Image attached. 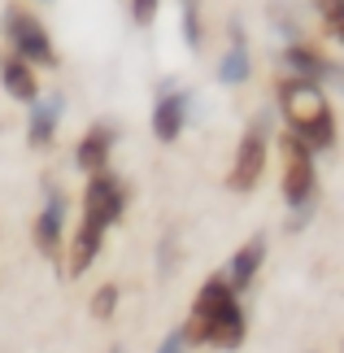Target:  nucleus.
<instances>
[{"label":"nucleus","mask_w":344,"mask_h":353,"mask_svg":"<svg viewBox=\"0 0 344 353\" xmlns=\"http://www.w3.org/2000/svg\"><path fill=\"white\" fill-rule=\"evenodd\" d=\"M249 319L236 301V288L227 279H205V288L192 301V323L183 327V341L192 345H214V349H240Z\"/></svg>","instance_id":"nucleus-1"},{"label":"nucleus","mask_w":344,"mask_h":353,"mask_svg":"<svg viewBox=\"0 0 344 353\" xmlns=\"http://www.w3.org/2000/svg\"><path fill=\"white\" fill-rule=\"evenodd\" d=\"M279 110L287 118L292 135H301L310 148H332L336 144V114L327 105L323 88L314 79H283L279 83Z\"/></svg>","instance_id":"nucleus-2"},{"label":"nucleus","mask_w":344,"mask_h":353,"mask_svg":"<svg viewBox=\"0 0 344 353\" xmlns=\"http://www.w3.org/2000/svg\"><path fill=\"white\" fill-rule=\"evenodd\" d=\"M5 39L13 44V57H22L31 65H57L52 39H48L44 22H39L31 9H18V5L5 9Z\"/></svg>","instance_id":"nucleus-3"},{"label":"nucleus","mask_w":344,"mask_h":353,"mask_svg":"<svg viewBox=\"0 0 344 353\" xmlns=\"http://www.w3.org/2000/svg\"><path fill=\"white\" fill-rule=\"evenodd\" d=\"M122 210H127V183H122L109 166H105V170H96V174H88L83 223H92V227H101V232H109V227L122 219Z\"/></svg>","instance_id":"nucleus-4"},{"label":"nucleus","mask_w":344,"mask_h":353,"mask_svg":"<svg viewBox=\"0 0 344 353\" xmlns=\"http://www.w3.org/2000/svg\"><path fill=\"white\" fill-rule=\"evenodd\" d=\"M287 148V170H283V201L292 210H310L314 192H318V170H314V148L301 140V135L287 131L283 135Z\"/></svg>","instance_id":"nucleus-5"},{"label":"nucleus","mask_w":344,"mask_h":353,"mask_svg":"<svg viewBox=\"0 0 344 353\" xmlns=\"http://www.w3.org/2000/svg\"><path fill=\"white\" fill-rule=\"evenodd\" d=\"M261 170H266V135L249 131L236 148V161H231V174H227V188L231 192H253L261 183Z\"/></svg>","instance_id":"nucleus-6"},{"label":"nucleus","mask_w":344,"mask_h":353,"mask_svg":"<svg viewBox=\"0 0 344 353\" xmlns=\"http://www.w3.org/2000/svg\"><path fill=\"white\" fill-rule=\"evenodd\" d=\"M65 192L61 188H48V201H44V214L35 223V240H39V253L44 257H57L61 253V240H65Z\"/></svg>","instance_id":"nucleus-7"},{"label":"nucleus","mask_w":344,"mask_h":353,"mask_svg":"<svg viewBox=\"0 0 344 353\" xmlns=\"http://www.w3.org/2000/svg\"><path fill=\"white\" fill-rule=\"evenodd\" d=\"M183 122H188V97L183 92H161L157 105H153V135L161 144H170L179 140V131H183Z\"/></svg>","instance_id":"nucleus-8"},{"label":"nucleus","mask_w":344,"mask_h":353,"mask_svg":"<svg viewBox=\"0 0 344 353\" xmlns=\"http://www.w3.org/2000/svg\"><path fill=\"white\" fill-rule=\"evenodd\" d=\"M109 153H114V127H88V135L79 140L74 148V166L83 170V174H96V170H105L109 166Z\"/></svg>","instance_id":"nucleus-9"},{"label":"nucleus","mask_w":344,"mask_h":353,"mask_svg":"<svg viewBox=\"0 0 344 353\" xmlns=\"http://www.w3.org/2000/svg\"><path fill=\"white\" fill-rule=\"evenodd\" d=\"M65 110V97H44V101H31V122H26V140H31V148H48L52 144V131H57V118Z\"/></svg>","instance_id":"nucleus-10"},{"label":"nucleus","mask_w":344,"mask_h":353,"mask_svg":"<svg viewBox=\"0 0 344 353\" xmlns=\"http://www.w3.org/2000/svg\"><path fill=\"white\" fill-rule=\"evenodd\" d=\"M0 83H5V92L13 101H22V105H31L39 97V79L31 70V61H22V57H5V61H0Z\"/></svg>","instance_id":"nucleus-11"},{"label":"nucleus","mask_w":344,"mask_h":353,"mask_svg":"<svg viewBox=\"0 0 344 353\" xmlns=\"http://www.w3.org/2000/svg\"><path fill=\"white\" fill-rule=\"evenodd\" d=\"M101 244H105V232H101V227L79 223V232H74V240H70V257H65V270H70V279H74V275H83V270L96 262Z\"/></svg>","instance_id":"nucleus-12"},{"label":"nucleus","mask_w":344,"mask_h":353,"mask_svg":"<svg viewBox=\"0 0 344 353\" xmlns=\"http://www.w3.org/2000/svg\"><path fill=\"white\" fill-rule=\"evenodd\" d=\"M283 65L292 70L296 79H327V74H336V65L323 57L318 48H310V44H287V52H283Z\"/></svg>","instance_id":"nucleus-13"},{"label":"nucleus","mask_w":344,"mask_h":353,"mask_svg":"<svg viewBox=\"0 0 344 353\" xmlns=\"http://www.w3.org/2000/svg\"><path fill=\"white\" fill-rule=\"evenodd\" d=\"M261 257H266V236H253L236 257H231V266H227V283H231V288H249L253 275H257V266H261Z\"/></svg>","instance_id":"nucleus-14"},{"label":"nucleus","mask_w":344,"mask_h":353,"mask_svg":"<svg viewBox=\"0 0 344 353\" xmlns=\"http://www.w3.org/2000/svg\"><path fill=\"white\" fill-rule=\"evenodd\" d=\"M218 79H223V83H244V79H249V48H244L240 26L231 31V48H227L223 65H218Z\"/></svg>","instance_id":"nucleus-15"},{"label":"nucleus","mask_w":344,"mask_h":353,"mask_svg":"<svg viewBox=\"0 0 344 353\" xmlns=\"http://www.w3.org/2000/svg\"><path fill=\"white\" fill-rule=\"evenodd\" d=\"M114 310H118V288H114V283L96 288V296H92V314H96V319H114Z\"/></svg>","instance_id":"nucleus-16"},{"label":"nucleus","mask_w":344,"mask_h":353,"mask_svg":"<svg viewBox=\"0 0 344 353\" xmlns=\"http://www.w3.org/2000/svg\"><path fill=\"white\" fill-rule=\"evenodd\" d=\"M314 9L323 13V22H327V31H332V35L344 31V0H318Z\"/></svg>","instance_id":"nucleus-17"},{"label":"nucleus","mask_w":344,"mask_h":353,"mask_svg":"<svg viewBox=\"0 0 344 353\" xmlns=\"http://www.w3.org/2000/svg\"><path fill=\"white\" fill-rule=\"evenodd\" d=\"M157 5H161V0H131V18L140 22V26H148V22L157 18Z\"/></svg>","instance_id":"nucleus-18"},{"label":"nucleus","mask_w":344,"mask_h":353,"mask_svg":"<svg viewBox=\"0 0 344 353\" xmlns=\"http://www.w3.org/2000/svg\"><path fill=\"white\" fill-rule=\"evenodd\" d=\"M183 26H188V44L201 48V26H196V5H192V0L183 5Z\"/></svg>","instance_id":"nucleus-19"},{"label":"nucleus","mask_w":344,"mask_h":353,"mask_svg":"<svg viewBox=\"0 0 344 353\" xmlns=\"http://www.w3.org/2000/svg\"><path fill=\"white\" fill-rule=\"evenodd\" d=\"M157 353H188V341H183V327H179V332H170L166 341L157 345Z\"/></svg>","instance_id":"nucleus-20"}]
</instances>
